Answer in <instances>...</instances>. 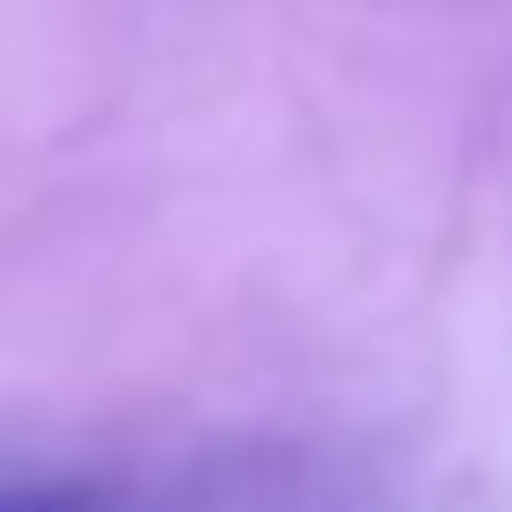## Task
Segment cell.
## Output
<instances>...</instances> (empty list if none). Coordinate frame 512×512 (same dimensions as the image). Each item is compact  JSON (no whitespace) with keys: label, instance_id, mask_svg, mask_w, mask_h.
Listing matches in <instances>:
<instances>
[{"label":"cell","instance_id":"1","mask_svg":"<svg viewBox=\"0 0 512 512\" xmlns=\"http://www.w3.org/2000/svg\"><path fill=\"white\" fill-rule=\"evenodd\" d=\"M0 512H120V496L96 480H8Z\"/></svg>","mask_w":512,"mask_h":512}]
</instances>
